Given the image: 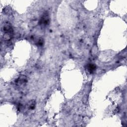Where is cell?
Here are the masks:
<instances>
[{
    "label": "cell",
    "mask_w": 127,
    "mask_h": 127,
    "mask_svg": "<svg viewBox=\"0 0 127 127\" xmlns=\"http://www.w3.org/2000/svg\"><path fill=\"white\" fill-rule=\"evenodd\" d=\"M3 30L5 33H13V29L10 23L7 22L4 24Z\"/></svg>",
    "instance_id": "2"
},
{
    "label": "cell",
    "mask_w": 127,
    "mask_h": 127,
    "mask_svg": "<svg viewBox=\"0 0 127 127\" xmlns=\"http://www.w3.org/2000/svg\"><path fill=\"white\" fill-rule=\"evenodd\" d=\"M50 18L49 15L48 13L45 12L41 17L39 21V24L41 27H44L48 26L50 24Z\"/></svg>",
    "instance_id": "1"
},
{
    "label": "cell",
    "mask_w": 127,
    "mask_h": 127,
    "mask_svg": "<svg viewBox=\"0 0 127 127\" xmlns=\"http://www.w3.org/2000/svg\"><path fill=\"white\" fill-rule=\"evenodd\" d=\"M96 67L95 65L93 64H90L87 66V70L90 73H94L96 71Z\"/></svg>",
    "instance_id": "4"
},
{
    "label": "cell",
    "mask_w": 127,
    "mask_h": 127,
    "mask_svg": "<svg viewBox=\"0 0 127 127\" xmlns=\"http://www.w3.org/2000/svg\"><path fill=\"white\" fill-rule=\"evenodd\" d=\"M35 106V102L34 101H31L29 104V108L30 109H33Z\"/></svg>",
    "instance_id": "6"
},
{
    "label": "cell",
    "mask_w": 127,
    "mask_h": 127,
    "mask_svg": "<svg viewBox=\"0 0 127 127\" xmlns=\"http://www.w3.org/2000/svg\"><path fill=\"white\" fill-rule=\"evenodd\" d=\"M27 82L26 77L25 76H19L16 81V84L18 85H22L25 84Z\"/></svg>",
    "instance_id": "3"
},
{
    "label": "cell",
    "mask_w": 127,
    "mask_h": 127,
    "mask_svg": "<svg viewBox=\"0 0 127 127\" xmlns=\"http://www.w3.org/2000/svg\"><path fill=\"white\" fill-rule=\"evenodd\" d=\"M13 36V33H6L4 34V39L5 40H9L12 38Z\"/></svg>",
    "instance_id": "5"
}]
</instances>
